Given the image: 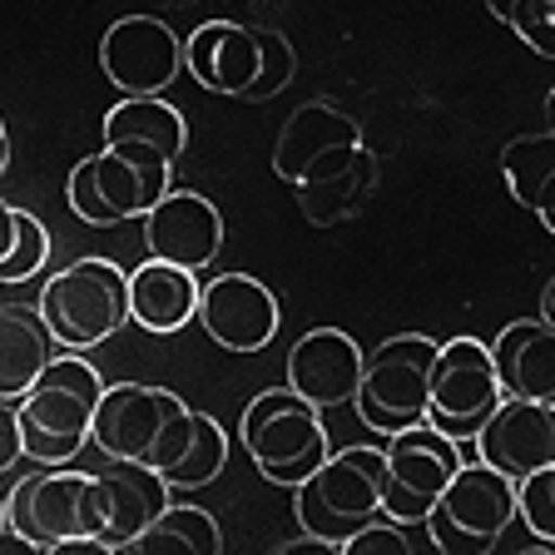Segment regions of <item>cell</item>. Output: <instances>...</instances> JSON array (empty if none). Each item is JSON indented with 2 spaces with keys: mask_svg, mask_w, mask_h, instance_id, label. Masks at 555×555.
Wrapping results in <instances>:
<instances>
[{
  "mask_svg": "<svg viewBox=\"0 0 555 555\" xmlns=\"http://www.w3.org/2000/svg\"><path fill=\"white\" fill-rule=\"evenodd\" d=\"M501 173H506V189L520 208H531L541 184L555 173V134H520L501 150Z\"/></svg>",
  "mask_w": 555,
  "mask_h": 555,
  "instance_id": "obj_26",
  "label": "cell"
},
{
  "mask_svg": "<svg viewBox=\"0 0 555 555\" xmlns=\"http://www.w3.org/2000/svg\"><path fill=\"white\" fill-rule=\"evenodd\" d=\"M11 238H15V208L0 198V258H5V248H11Z\"/></svg>",
  "mask_w": 555,
  "mask_h": 555,
  "instance_id": "obj_35",
  "label": "cell"
},
{
  "mask_svg": "<svg viewBox=\"0 0 555 555\" xmlns=\"http://www.w3.org/2000/svg\"><path fill=\"white\" fill-rule=\"evenodd\" d=\"M5 164H11V134H5V119H0V173H5Z\"/></svg>",
  "mask_w": 555,
  "mask_h": 555,
  "instance_id": "obj_38",
  "label": "cell"
},
{
  "mask_svg": "<svg viewBox=\"0 0 555 555\" xmlns=\"http://www.w3.org/2000/svg\"><path fill=\"white\" fill-rule=\"evenodd\" d=\"M198 412L169 387H150V382H115L104 387L100 412H94L90 441L109 456V462H139L169 476L184 462L189 441H194Z\"/></svg>",
  "mask_w": 555,
  "mask_h": 555,
  "instance_id": "obj_1",
  "label": "cell"
},
{
  "mask_svg": "<svg viewBox=\"0 0 555 555\" xmlns=\"http://www.w3.org/2000/svg\"><path fill=\"white\" fill-rule=\"evenodd\" d=\"M476 451L511 481H526L531 472L555 462V406L531 402V397H506L481 427Z\"/></svg>",
  "mask_w": 555,
  "mask_h": 555,
  "instance_id": "obj_15",
  "label": "cell"
},
{
  "mask_svg": "<svg viewBox=\"0 0 555 555\" xmlns=\"http://www.w3.org/2000/svg\"><path fill=\"white\" fill-rule=\"evenodd\" d=\"M198 298H204V278L184 263L150 254L129 273V318L154 337H169L179 327L198 323Z\"/></svg>",
  "mask_w": 555,
  "mask_h": 555,
  "instance_id": "obj_19",
  "label": "cell"
},
{
  "mask_svg": "<svg viewBox=\"0 0 555 555\" xmlns=\"http://www.w3.org/2000/svg\"><path fill=\"white\" fill-rule=\"evenodd\" d=\"M541 318L555 327V278H551V283H545V293H541Z\"/></svg>",
  "mask_w": 555,
  "mask_h": 555,
  "instance_id": "obj_36",
  "label": "cell"
},
{
  "mask_svg": "<svg viewBox=\"0 0 555 555\" xmlns=\"http://www.w3.org/2000/svg\"><path fill=\"white\" fill-rule=\"evenodd\" d=\"M437 352L441 343H431L422 333H402V337H387L382 347H372L367 367H362V387L352 397L362 427L377 431V437H392V431L427 422Z\"/></svg>",
  "mask_w": 555,
  "mask_h": 555,
  "instance_id": "obj_7",
  "label": "cell"
},
{
  "mask_svg": "<svg viewBox=\"0 0 555 555\" xmlns=\"http://www.w3.org/2000/svg\"><path fill=\"white\" fill-rule=\"evenodd\" d=\"M223 466H229V437H223V427L214 416L198 412V427H194V441H189V451H184V462L173 466L164 481H169L173 491H198V486L219 481Z\"/></svg>",
  "mask_w": 555,
  "mask_h": 555,
  "instance_id": "obj_27",
  "label": "cell"
},
{
  "mask_svg": "<svg viewBox=\"0 0 555 555\" xmlns=\"http://www.w3.org/2000/svg\"><path fill=\"white\" fill-rule=\"evenodd\" d=\"M129 551L139 555H219L223 551V531L219 520L198 506H164V516L154 520L150 531L139 535Z\"/></svg>",
  "mask_w": 555,
  "mask_h": 555,
  "instance_id": "obj_25",
  "label": "cell"
},
{
  "mask_svg": "<svg viewBox=\"0 0 555 555\" xmlns=\"http://www.w3.org/2000/svg\"><path fill=\"white\" fill-rule=\"evenodd\" d=\"M144 248L154 258H169V263L204 273L223 254V214L194 189H169L144 214Z\"/></svg>",
  "mask_w": 555,
  "mask_h": 555,
  "instance_id": "obj_14",
  "label": "cell"
},
{
  "mask_svg": "<svg viewBox=\"0 0 555 555\" xmlns=\"http://www.w3.org/2000/svg\"><path fill=\"white\" fill-rule=\"evenodd\" d=\"M293 189H298V208L308 223H318V229L343 223V219H352V214L367 204L372 189H377V154L362 144L347 164H337V169H327V173H312V179H302V184H293Z\"/></svg>",
  "mask_w": 555,
  "mask_h": 555,
  "instance_id": "obj_24",
  "label": "cell"
},
{
  "mask_svg": "<svg viewBox=\"0 0 555 555\" xmlns=\"http://www.w3.org/2000/svg\"><path fill=\"white\" fill-rule=\"evenodd\" d=\"M382 491H387V451L343 447L327 451V462L302 486H293V516L308 541L343 551L347 535H358L367 520L382 516Z\"/></svg>",
  "mask_w": 555,
  "mask_h": 555,
  "instance_id": "obj_4",
  "label": "cell"
},
{
  "mask_svg": "<svg viewBox=\"0 0 555 555\" xmlns=\"http://www.w3.org/2000/svg\"><path fill=\"white\" fill-rule=\"evenodd\" d=\"M516 520V481L491 462H462L441 501L427 516V535L441 555H486L496 551L506 526Z\"/></svg>",
  "mask_w": 555,
  "mask_h": 555,
  "instance_id": "obj_8",
  "label": "cell"
},
{
  "mask_svg": "<svg viewBox=\"0 0 555 555\" xmlns=\"http://www.w3.org/2000/svg\"><path fill=\"white\" fill-rule=\"evenodd\" d=\"M65 347L50 333L40 302H0V397L21 402L35 387V377L60 358Z\"/></svg>",
  "mask_w": 555,
  "mask_h": 555,
  "instance_id": "obj_22",
  "label": "cell"
},
{
  "mask_svg": "<svg viewBox=\"0 0 555 555\" xmlns=\"http://www.w3.org/2000/svg\"><path fill=\"white\" fill-rule=\"evenodd\" d=\"M506 25L520 35V46H531L535 55L555 60V0H520Z\"/></svg>",
  "mask_w": 555,
  "mask_h": 555,
  "instance_id": "obj_30",
  "label": "cell"
},
{
  "mask_svg": "<svg viewBox=\"0 0 555 555\" xmlns=\"http://www.w3.org/2000/svg\"><path fill=\"white\" fill-rule=\"evenodd\" d=\"M516 5H520V0H486V11L496 15V21H501V25H506V21H511V11H516Z\"/></svg>",
  "mask_w": 555,
  "mask_h": 555,
  "instance_id": "obj_37",
  "label": "cell"
},
{
  "mask_svg": "<svg viewBox=\"0 0 555 555\" xmlns=\"http://www.w3.org/2000/svg\"><path fill=\"white\" fill-rule=\"evenodd\" d=\"M491 358H496L506 397H531V402L555 406V327L545 318L506 323L491 343Z\"/></svg>",
  "mask_w": 555,
  "mask_h": 555,
  "instance_id": "obj_23",
  "label": "cell"
},
{
  "mask_svg": "<svg viewBox=\"0 0 555 555\" xmlns=\"http://www.w3.org/2000/svg\"><path fill=\"white\" fill-rule=\"evenodd\" d=\"M104 144L134 154V159L173 164L189 150V125L164 94H125L104 115Z\"/></svg>",
  "mask_w": 555,
  "mask_h": 555,
  "instance_id": "obj_21",
  "label": "cell"
},
{
  "mask_svg": "<svg viewBox=\"0 0 555 555\" xmlns=\"http://www.w3.org/2000/svg\"><path fill=\"white\" fill-rule=\"evenodd\" d=\"M545 134H555V85H551V94H545Z\"/></svg>",
  "mask_w": 555,
  "mask_h": 555,
  "instance_id": "obj_39",
  "label": "cell"
},
{
  "mask_svg": "<svg viewBox=\"0 0 555 555\" xmlns=\"http://www.w3.org/2000/svg\"><path fill=\"white\" fill-rule=\"evenodd\" d=\"M104 397V377L94 372V362L85 352H60L35 387L21 397V437H25V456L35 466H69L85 451Z\"/></svg>",
  "mask_w": 555,
  "mask_h": 555,
  "instance_id": "obj_3",
  "label": "cell"
},
{
  "mask_svg": "<svg viewBox=\"0 0 555 555\" xmlns=\"http://www.w3.org/2000/svg\"><path fill=\"white\" fill-rule=\"evenodd\" d=\"M5 526L30 551H104V486L75 466H40L5 496Z\"/></svg>",
  "mask_w": 555,
  "mask_h": 555,
  "instance_id": "obj_2",
  "label": "cell"
},
{
  "mask_svg": "<svg viewBox=\"0 0 555 555\" xmlns=\"http://www.w3.org/2000/svg\"><path fill=\"white\" fill-rule=\"evenodd\" d=\"M46 263H50L46 223L35 219V214H25V208H15V238H11V248H5V258H0V288L30 283V278L46 273Z\"/></svg>",
  "mask_w": 555,
  "mask_h": 555,
  "instance_id": "obj_28",
  "label": "cell"
},
{
  "mask_svg": "<svg viewBox=\"0 0 555 555\" xmlns=\"http://www.w3.org/2000/svg\"><path fill=\"white\" fill-rule=\"evenodd\" d=\"M358 144H362L358 119L347 115V109H337V104L312 100V104H302V109H293L288 125L278 129L273 173L288 179V184H302L323 159H333V154H343V150H358Z\"/></svg>",
  "mask_w": 555,
  "mask_h": 555,
  "instance_id": "obj_18",
  "label": "cell"
},
{
  "mask_svg": "<svg viewBox=\"0 0 555 555\" xmlns=\"http://www.w3.org/2000/svg\"><path fill=\"white\" fill-rule=\"evenodd\" d=\"M258 40H263V69H258V85L248 90V100H268V94H278L283 85L293 80V46L283 40V35H273V30H258Z\"/></svg>",
  "mask_w": 555,
  "mask_h": 555,
  "instance_id": "obj_31",
  "label": "cell"
},
{
  "mask_svg": "<svg viewBox=\"0 0 555 555\" xmlns=\"http://www.w3.org/2000/svg\"><path fill=\"white\" fill-rule=\"evenodd\" d=\"M516 516L535 541L555 551V462L516 481Z\"/></svg>",
  "mask_w": 555,
  "mask_h": 555,
  "instance_id": "obj_29",
  "label": "cell"
},
{
  "mask_svg": "<svg viewBox=\"0 0 555 555\" xmlns=\"http://www.w3.org/2000/svg\"><path fill=\"white\" fill-rule=\"evenodd\" d=\"M100 486H104V535H100L104 551H129L164 516L173 491L154 466L139 462H115L109 472H100Z\"/></svg>",
  "mask_w": 555,
  "mask_h": 555,
  "instance_id": "obj_20",
  "label": "cell"
},
{
  "mask_svg": "<svg viewBox=\"0 0 555 555\" xmlns=\"http://www.w3.org/2000/svg\"><path fill=\"white\" fill-rule=\"evenodd\" d=\"M238 437H243L248 462L258 466V476L273 486H302L327 462V451H333L323 412L308 397L293 392V387L258 392L254 402L243 406Z\"/></svg>",
  "mask_w": 555,
  "mask_h": 555,
  "instance_id": "obj_5",
  "label": "cell"
},
{
  "mask_svg": "<svg viewBox=\"0 0 555 555\" xmlns=\"http://www.w3.org/2000/svg\"><path fill=\"white\" fill-rule=\"evenodd\" d=\"M387 491H382V516L402 526H427L431 506L462 472V441L447 437L431 422H416L406 431L387 437Z\"/></svg>",
  "mask_w": 555,
  "mask_h": 555,
  "instance_id": "obj_11",
  "label": "cell"
},
{
  "mask_svg": "<svg viewBox=\"0 0 555 555\" xmlns=\"http://www.w3.org/2000/svg\"><path fill=\"white\" fill-rule=\"evenodd\" d=\"M198 323H204L208 343H219L223 352L254 358L278 337V298L268 283L248 273H219L204 283Z\"/></svg>",
  "mask_w": 555,
  "mask_h": 555,
  "instance_id": "obj_13",
  "label": "cell"
},
{
  "mask_svg": "<svg viewBox=\"0 0 555 555\" xmlns=\"http://www.w3.org/2000/svg\"><path fill=\"white\" fill-rule=\"evenodd\" d=\"M501 402H506V387H501L491 343H481V337L441 343L437 367H431V406H427L431 427H441L456 441H476Z\"/></svg>",
  "mask_w": 555,
  "mask_h": 555,
  "instance_id": "obj_10",
  "label": "cell"
},
{
  "mask_svg": "<svg viewBox=\"0 0 555 555\" xmlns=\"http://www.w3.org/2000/svg\"><path fill=\"white\" fill-rule=\"evenodd\" d=\"M0 531H11V526H5V501H0Z\"/></svg>",
  "mask_w": 555,
  "mask_h": 555,
  "instance_id": "obj_40",
  "label": "cell"
},
{
  "mask_svg": "<svg viewBox=\"0 0 555 555\" xmlns=\"http://www.w3.org/2000/svg\"><path fill=\"white\" fill-rule=\"evenodd\" d=\"M100 69L119 94H164L184 69V40L159 15H125L104 30Z\"/></svg>",
  "mask_w": 555,
  "mask_h": 555,
  "instance_id": "obj_12",
  "label": "cell"
},
{
  "mask_svg": "<svg viewBox=\"0 0 555 555\" xmlns=\"http://www.w3.org/2000/svg\"><path fill=\"white\" fill-rule=\"evenodd\" d=\"M184 69L208 94H243L258 85L263 69V40L238 21H204L184 40Z\"/></svg>",
  "mask_w": 555,
  "mask_h": 555,
  "instance_id": "obj_17",
  "label": "cell"
},
{
  "mask_svg": "<svg viewBox=\"0 0 555 555\" xmlns=\"http://www.w3.org/2000/svg\"><path fill=\"white\" fill-rule=\"evenodd\" d=\"M173 189V164L134 159L125 150H109L80 159L69 169L65 198L75 208V219L94 223V229H115L125 219H144L154 204Z\"/></svg>",
  "mask_w": 555,
  "mask_h": 555,
  "instance_id": "obj_9",
  "label": "cell"
},
{
  "mask_svg": "<svg viewBox=\"0 0 555 555\" xmlns=\"http://www.w3.org/2000/svg\"><path fill=\"white\" fill-rule=\"evenodd\" d=\"M40 312H46L50 333L69 352H90L125 333L129 318V273L109 258H80V263L60 268L40 288Z\"/></svg>",
  "mask_w": 555,
  "mask_h": 555,
  "instance_id": "obj_6",
  "label": "cell"
},
{
  "mask_svg": "<svg viewBox=\"0 0 555 555\" xmlns=\"http://www.w3.org/2000/svg\"><path fill=\"white\" fill-rule=\"evenodd\" d=\"M362 367H367V358L352 343V333H343V327H312L288 352V387L298 397H308L318 412H327V406H343L358 397Z\"/></svg>",
  "mask_w": 555,
  "mask_h": 555,
  "instance_id": "obj_16",
  "label": "cell"
},
{
  "mask_svg": "<svg viewBox=\"0 0 555 555\" xmlns=\"http://www.w3.org/2000/svg\"><path fill=\"white\" fill-rule=\"evenodd\" d=\"M343 551L347 555H406V526L392 516H377L358 535H347Z\"/></svg>",
  "mask_w": 555,
  "mask_h": 555,
  "instance_id": "obj_32",
  "label": "cell"
},
{
  "mask_svg": "<svg viewBox=\"0 0 555 555\" xmlns=\"http://www.w3.org/2000/svg\"><path fill=\"white\" fill-rule=\"evenodd\" d=\"M531 214L545 223V233H555V173H551V179H545V184H541V194H535Z\"/></svg>",
  "mask_w": 555,
  "mask_h": 555,
  "instance_id": "obj_34",
  "label": "cell"
},
{
  "mask_svg": "<svg viewBox=\"0 0 555 555\" xmlns=\"http://www.w3.org/2000/svg\"><path fill=\"white\" fill-rule=\"evenodd\" d=\"M25 456V437H21V406L11 397H0V476L11 472Z\"/></svg>",
  "mask_w": 555,
  "mask_h": 555,
  "instance_id": "obj_33",
  "label": "cell"
}]
</instances>
